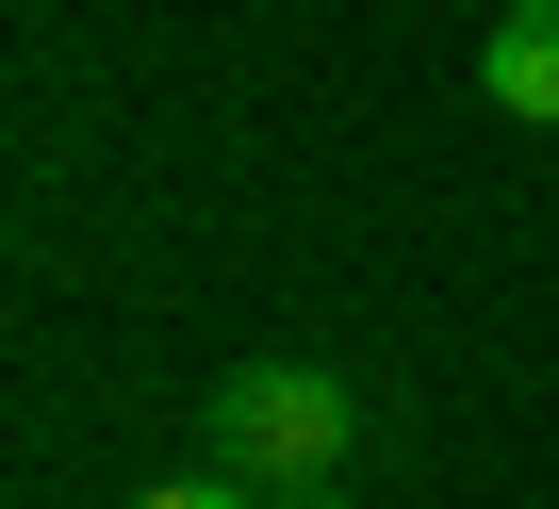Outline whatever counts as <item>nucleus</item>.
<instances>
[{
	"mask_svg": "<svg viewBox=\"0 0 559 509\" xmlns=\"http://www.w3.org/2000/svg\"><path fill=\"white\" fill-rule=\"evenodd\" d=\"M132 509H247V476H165V493H132Z\"/></svg>",
	"mask_w": 559,
	"mask_h": 509,
	"instance_id": "obj_3",
	"label": "nucleus"
},
{
	"mask_svg": "<svg viewBox=\"0 0 559 509\" xmlns=\"http://www.w3.org/2000/svg\"><path fill=\"white\" fill-rule=\"evenodd\" d=\"M280 509H346V493H280Z\"/></svg>",
	"mask_w": 559,
	"mask_h": 509,
	"instance_id": "obj_4",
	"label": "nucleus"
},
{
	"mask_svg": "<svg viewBox=\"0 0 559 509\" xmlns=\"http://www.w3.org/2000/svg\"><path fill=\"white\" fill-rule=\"evenodd\" d=\"M477 83H493V116L559 132V0H510V17H493V50H477Z\"/></svg>",
	"mask_w": 559,
	"mask_h": 509,
	"instance_id": "obj_2",
	"label": "nucleus"
},
{
	"mask_svg": "<svg viewBox=\"0 0 559 509\" xmlns=\"http://www.w3.org/2000/svg\"><path fill=\"white\" fill-rule=\"evenodd\" d=\"M198 411H214V476H263V493H313V476L346 460V427H362V395H346L330 362H247V378H214Z\"/></svg>",
	"mask_w": 559,
	"mask_h": 509,
	"instance_id": "obj_1",
	"label": "nucleus"
}]
</instances>
